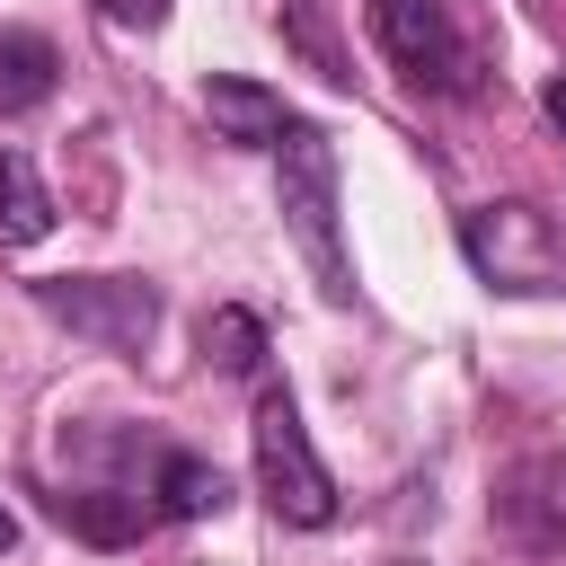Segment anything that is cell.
I'll use <instances>...</instances> for the list:
<instances>
[{
	"mask_svg": "<svg viewBox=\"0 0 566 566\" xmlns=\"http://www.w3.org/2000/svg\"><path fill=\"white\" fill-rule=\"evenodd\" d=\"M371 44L407 71V88L424 97H478L486 71H478V44L460 35L451 0H371Z\"/></svg>",
	"mask_w": 566,
	"mask_h": 566,
	"instance_id": "cell-4",
	"label": "cell"
},
{
	"mask_svg": "<svg viewBox=\"0 0 566 566\" xmlns=\"http://www.w3.org/2000/svg\"><path fill=\"white\" fill-rule=\"evenodd\" d=\"M495 522L522 548H566V451H522L495 478Z\"/></svg>",
	"mask_w": 566,
	"mask_h": 566,
	"instance_id": "cell-6",
	"label": "cell"
},
{
	"mask_svg": "<svg viewBox=\"0 0 566 566\" xmlns=\"http://www.w3.org/2000/svg\"><path fill=\"white\" fill-rule=\"evenodd\" d=\"M203 354H212L221 371H265V327H256L248 310H212V318H203Z\"/></svg>",
	"mask_w": 566,
	"mask_h": 566,
	"instance_id": "cell-11",
	"label": "cell"
},
{
	"mask_svg": "<svg viewBox=\"0 0 566 566\" xmlns=\"http://www.w3.org/2000/svg\"><path fill=\"white\" fill-rule=\"evenodd\" d=\"M460 256L478 265L486 292H566V221L539 203H478L460 212Z\"/></svg>",
	"mask_w": 566,
	"mask_h": 566,
	"instance_id": "cell-3",
	"label": "cell"
},
{
	"mask_svg": "<svg viewBox=\"0 0 566 566\" xmlns=\"http://www.w3.org/2000/svg\"><path fill=\"white\" fill-rule=\"evenodd\" d=\"M35 310L53 327H71L80 345H97V354H142L150 327H159V292L142 274H44Z\"/></svg>",
	"mask_w": 566,
	"mask_h": 566,
	"instance_id": "cell-5",
	"label": "cell"
},
{
	"mask_svg": "<svg viewBox=\"0 0 566 566\" xmlns=\"http://www.w3.org/2000/svg\"><path fill=\"white\" fill-rule=\"evenodd\" d=\"M88 9H97L106 27H133V35H150V27L168 18V0H88Z\"/></svg>",
	"mask_w": 566,
	"mask_h": 566,
	"instance_id": "cell-12",
	"label": "cell"
},
{
	"mask_svg": "<svg viewBox=\"0 0 566 566\" xmlns=\"http://www.w3.org/2000/svg\"><path fill=\"white\" fill-rule=\"evenodd\" d=\"M203 115H212V133L221 142H239V150H274L301 115L283 106V88H265V80H239V71H221V80H203Z\"/></svg>",
	"mask_w": 566,
	"mask_h": 566,
	"instance_id": "cell-7",
	"label": "cell"
},
{
	"mask_svg": "<svg viewBox=\"0 0 566 566\" xmlns=\"http://www.w3.org/2000/svg\"><path fill=\"white\" fill-rule=\"evenodd\" d=\"M274 203H283V230L310 256L318 292L354 301V256H345V212H336V142L318 124H292L274 142Z\"/></svg>",
	"mask_w": 566,
	"mask_h": 566,
	"instance_id": "cell-1",
	"label": "cell"
},
{
	"mask_svg": "<svg viewBox=\"0 0 566 566\" xmlns=\"http://www.w3.org/2000/svg\"><path fill=\"white\" fill-rule=\"evenodd\" d=\"M221 504H230V478H221L212 460H195V451H177V442L150 451V513L195 522V513H221Z\"/></svg>",
	"mask_w": 566,
	"mask_h": 566,
	"instance_id": "cell-8",
	"label": "cell"
},
{
	"mask_svg": "<svg viewBox=\"0 0 566 566\" xmlns=\"http://www.w3.org/2000/svg\"><path fill=\"white\" fill-rule=\"evenodd\" d=\"M53 71H62V53H53L35 27H0V115L44 106V97H53Z\"/></svg>",
	"mask_w": 566,
	"mask_h": 566,
	"instance_id": "cell-10",
	"label": "cell"
},
{
	"mask_svg": "<svg viewBox=\"0 0 566 566\" xmlns=\"http://www.w3.org/2000/svg\"><path fill=\"white\" fill-rule=\"evenodd\" d=\"M0 548H18V513L9 504H0Z\"/></svg>",
	"mask_w": 566,
	"mask_h": 566,
	"instance_id": "cell-14",
	"label": "cell"
},
{
	"mask_svg": "<svg viewBox=\"0 0 566 566\" xmlns=\"http://www.w3.org/2000/svg\"><path fill=\"white\" fill-rule=\"evenodd\" d=\"M539 106H548V124H566V80H548V97H539Z\"/></svg>",
	"mask_w": 566,
	"mask_h": 566,
	"instance_id": "cell-13",
	"label": "cell"
},
{
	"mask_svg": "<svg viewBox=\"0 0 566 566\" xmlns=\"http://www.w3.org/2000/svg\"><path fill=\"white\" fill-rule=\"evenodd\" d=\"M53 230V186L35 177L27 150H0V248H35Z\"/></svg>",
	"mask_w": 566,
	"mask_h": 566,
	"instance_id": "cell-9",
	"label": "cell"
},
{
	"mask_svg": "<svg viewBox=\"0 0 566 566\" xmlns=\"http://www.w3.org/2000/svg\"><path fill=\"white\" fill-rule=\"evenodd\" d=\"M248 442H256V495H265V513L292 522V531H327L336 522V478H327V460H318V442L301 424V398L283 380H256Z\"/></svg>",
	"mask_w": 566,
	"mask_h": 566,
	"instance_id": "cell-2",
	"label": "cell"
},
{
	"mask_svg": "<svg viewBox=\"0 0 566 566\" xmlns=\"http://www.w3.org/2000/svg\"><path fill=\"white\" fill-rule=\"evenodd\" d=\"M380 566H416V557H380Z\"/></svg>",
	"mask_w": 566,
	"mask_h": 566,
	"instance_id": "cell-15",
	"label": "cell"
}]
</instances>
